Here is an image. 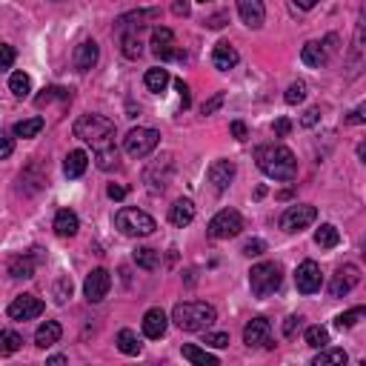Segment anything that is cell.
<instances>
[{
	"mask_svg": "<svg viewBox=\"0 0 366 366\" xmlns=\"http://www.w3.org/2000/svg\"><path fill=\"white\" fill-rule=\"evenodd\" d=\"M281 283H283V269H281V263L263 260V263L252 266V272H249V286H252V295H255V298H269V295H275V292L281 289Z\"/></svg>",
	"mask_w": 366,
	"mask_h": 366,
	"instance_id": "4",
	"label": "cell"
},
{
	"mask_svg": "<svg viewBox=\"0 0 366 366\" xmlns=\"http://www.w3.org/2000/svg\"><path fill=\"white\" fill-rule=\"evenodd\" d=\"M166 329H169V318H166V312L160 306H152L143 315V335L149 340H160L166 335Z\"/></svg>",
	"mask_w": 366,
	"mask_h": 366,
	"instance_id": "16",
	"label": "cell"
},
{
	"mask_svg": "<svg viewBox=\"0 0 366 366\" xmlns=\"http://www.w3.org/2000/svg\"><path fill=\"white\" fill-rule=\"evenodd\" d=\"M175 89L181 92V103H183V109H189V103H192V97H189V86H186L183 81H175Z\"/></svg>",
	"mask_w": 366,
	"mask_h": 366,
	"instance_id": "52",
	"label": "cell"
},
{
	"mask_svg": "<svg viewBox=\"0 0 366 366\" xmlns=\"http://www.w3.org/2000/svg\"><path fill=\"white\" fill-rule=\"evenodd\" d=\"M363 106H358L355 112H349V117H347V124H352V126H358V124H363Z\"/></svg>",
	"mask_w": 366,
	"mask_h": 366,
	"instance_id": "54",
	"label": "cell"
},
{
	"mask_svg": "<svg viewBox=\"0 0 366 366\" xmlns=\"http://www.w3.org/2000/svg\"><path fill=\"white\" fill-rule=\"evenodd\" d=\"M295 286H298V292H303V295H315V292L324 286L321 266L315 260H303L295 269Z\"/></svg>",
	"mask_w": 366,
	"mask_h": 366,
	"instance_id": "9",
	"label": "cell"
},
{
	"mask_svg": "<svg viewBox=\"0 0 366 366\" xmlns=\"http://www.w3.org/2000/svg\"><path fill=\"white\" fill-rule=\"evenodd\" d=\"M303 97H306V83H303V81H295V83H292V86L286 89L283 101H286L289 106H298V103L303 101Z\"/></svg>",
	"mask_w": 366,
	"mask_h": 366,
	"instance_id": "41",
	"label": "cell"
},
{
	"mask_svg": "<svg viewBox=\"0 0 366 366\" xmlns=\"http://www.w3.org/2000/svg\"><path fill=\"white\" fill-rule=\"evenodd\" d=\"M203 344L206 347H215V349H224V347H229V335L226 332H206Z\"/></svg>",
	"mask_w": 366,
	"mask_h": 366,
	"instance_id": "44",
	"label": "cell"
},
{
	"mask_svg": "<svg viewBox=\"0 0 366 366\" xmlns=\"http://www.w3.org/2000/svg\"><path fill=\"white\" fill-rule=\"evenodd\" d=\"M189 9H192V6H189V0H178V3L172 6V12H175L178 17H186V15H189Z\"/></svg>",
	"mask_w": 366,
	"mask_h": 366,
	"instance_id": "55",
	"label": "cell"
},
{
	"mask_svg": "<svg viewBox=\"0 0 366 366\" xmlns=\"http://www.w3.org/2000/svg\"><path fill=\"white\" fill-rule=\"evenodd\" d=\"M23 347V338L12 329H0V355H15Z\"/></svg>",
	"mask_w": 366,
	"mask_h": 366,
	"instance_id": "35",
	"label": "cell"
},
{
	"mask_svg": "<svg viewBox=\"0 0 366 366\" xmlns=\"http://www.w3.org/2000/svg\"><path fill=\"white\" fill-rule=\"evenodd\" d=\"M106 194H109L112 201H124V198H126V186H120V183H109Z\"/></svg>",
	"mask_w": 366,
	"mask_h": 366,
	"instance_id": "51",
	"label": "cell"
},
{
	"mask_svg": "<svg viewBox=\"0 0 366 366\" xmlns=\"http://www.w3.org/2000/svg\"><path fill=\"white\" fill-rule=\"evenodd\" d=\"M120 52L129 60H138L143 55V40L140 32H120Z\"/></svg>",
	"mask_w": 366,
	"mask_h": 366,
	"instance_id": "26",
	"label": "cell"
},
{
	"mask_svg": "<svg viewBox=\"0 0 366 366\" xmlns=\"http://www.w3.org/2000/svg\"><path fill=\"white\" fill-rule=\"evenodd\" d=\"M318 120H321V109H306L303 117H301V126L303 129H312L315 124H318Z\"/></svg>",
	"mask_w": 366,
	"mask_h": 366,
	"instance_id": "48",
	"label": "cell"
},
{
	"mask_svg": "<svg viewBox=\"0 0 366 366\" xmlns=\"http://www.w3.org/2000/svg\"><path fill=\"white\" fill-rule=\"evenodd\" d=\"M135 263L140 266V269H146V272H155L158 266H160V255L155 252V249H149V247H140V249H135Z\"/></svg>",
	"mask_w": 366,
	"mask_h": 366,
	"instance_id": "30",
	"label": "cell"
},
{
	"mask_svg": "<svg viewBox=\"0 0 366 366\" xmlns=\"http://www.w3.org/2000/svg\"><path fill=\"white\" fill-rule=\"evenodd\" d=\"M221 103H224V92H217L209 103H203V115H212V112H215L217 106H221Z\"/></svg>",
	"mask_w": 366,
	"mask_h": 366,
	"instance_id": "53",
	"label": "cell"
},
{
	"mask_svg": "<svg viewBox=\"0 0 366 366\" xmlns=\"http://www.w3.org/2000/svg\"><path fill=\"white\" fill-rule=\"evenodd\" d=\"M301 60H303L306 66H312V69H321V66H326L332 58H329V52H326L324 43L309 40V43L303 46V52H301Z\"/></svg>",
	"mask_w": 366,
	"mask_h": 366,
	"instance_id": "21",
	"label": "cell"
},
{
	"mask_svg": "<svg viewBox=\"0 0 366 366\" xmlns=\"http://www.w3.org/2000/svg\"><path fill=\"white\" fill-rule=\"evenodd\" d=\"M232 135H235L238 140H247V126H243L240 120H235V124H232Z\"/></svg>",
	"mask_w": 366,
	"mask_h": 366,
	"instance_id": "56",
	"label": "cell"
},
{
	"mask_svg": "<svg viewBox=\"0 0 366 366\" xmlns=\"http://www.w3.org/2000/svg\"><path fill=\"white\" fill-rule=\"evenodd\" d=\"M86 166H89V155H86L83 149H75V152L66 155L63 172H66V178H81V175L86 172Z\"/></svg>",
	"mask_w": 366,
	"mask_h": 366,
	"instance_id": "25",
	"label": "cell"
},
{
	"mask_svg": "<svg viewBox=\"0 0 366 366\" xmlns=\"http://www.w3.org/2000/svg\"><path fill=\"white\" fill-rule=\"evenodd\" d=\"M158 143H160V132H158V129L135 126V129H129V135L124 138V149H126V155H132V158H146V155H152V152L158 149Z\"/></svg>",
	"mask_w": 366,
	"mask_h": 366,
	"instance_id": "6",
	"label": "cell"
},
{
	"mask_svg": "<svg viewBox=\"0 0 366 366\" xmlns=\"http://www.w3.org/2000/svg\"><path fill=\"white\" fill-rule=\"evenodd\" d=\"M229 23V12H217L212 17H206V29H224Z\"/></svg>",
	"mask_w": 366,
	"mask_h": 366,
	"instance_id": "47",
	"label": "cell"
},
{
	"mask_svg": "<svg viewBox=\"0 0 366 366\" xmlns=\"http://www.w3.org/2000/svg\"><path fill=\"white\" fill-rule=\"evenodd\" d=\"M109 289H112V275L106 269H92L83 281V295L89 303H101L109 295Z\"/></svg>",
	"mask_w": 366,
	"mask_h": 366,
	"instance_id": "10",
	"label": "cell"
},
{
	"mask_svg": "<svg viewBox=\"0 0 366 366\" xmlns=\"http://www.w3.org/2000/svg\"><path fill=\"white\" fill-rule=\"evenodd\" d=\"M172 321L183 332H203L217 321V312L206 301H183L172 309Z\"/></svg>",
	"mask_w": 366,
	"mask_h": 366,
	"instance_id": "2",
	"label": "cell"
},
{
	"mask_svg": "<svg viewBox=\"0 0 366 366\" xmlns=\"http://www.w3.org/2000/svg\"><path fill=\"white\" fill-rule=\"evenodd\" d=\"M295 6H298V9H303V12H309V9L318 6V0H295Z\"/></svg>",
	"mask_w": 366,
	"mask_h": 366,
	"instance_id": "57",
	"label": "cell"
},
{
	"mask_svg": "<svg viewBox=\"0 0 366 366\" xmlns=\"http://www.w3.org/2000/svg\"><path fill=\"white\" fill-rule=\"evenodd\" d=\"M269 335H272V324L266 318H252L247 326H243V344L247 347H263L269 344Z\"/></svg>",
	"mask_w": 366,
	"mask_h": 366,
	"instance_id": "15",
	"label": "cell"
},
{
	"mask_svg": "<svg viewBox=\"0 0 366 366\" xmlns=\"http://www.w3.org/2000/svg\"><path fill=\"white\" fill-rule=\"evenodd\" d=\"M238 12H240V20L247 23L249 29H260L263 20H266L263 0H238Z\"/></svg>",
	"mask_w": 366,
	"mask_h": 366,
	"instance_id": "18",
	"label": "cell"
},
{
	"mask_svg": "<svg viewBox=\"0 0 366 366\" xmlns=\"http://www.w3.org/2000/svg\"><path fill=\"white\" fill-rule=\"evenodd\" d=\"M9 92L15 97H29L32 92V78L26 75V72H12V78H9Z\"/></svg>",
	"mask_w": 366,
	"mask_h": 366,
	"instance_id": "34",
	"label": "cell"
},
{
	"mask_svg": "<svg viewBox=\"0 0 366 366\" xmlns=\"http://www.w3.org/2000/svg\"><path fill=\"white\" fill-rule=\"evenodd\" d=\"M360 283V269L355 263H347V266H340V269L332 275V283H329V295L332 298H344L349 295V292Z\"/></svg>",
	"mask_w": 366,
	"mask_h": 366,
	"instance_id": "11",
	"label": "cell"
},
{
	"mask_svg": "<svg viewBox=\"0 0 366 366\" xmlns=\"http://www.w3.org/2000/svg\"><path fill=\"white\" fill-rule=\"evenodd\" d=\"M303 338H306V344H309L312 349H324V347L329 344V332H326L324 326H309Z\"/></svg>",
	"mask_w": 366,
	"mask_h": 366,
	"instance_id": "37",
	"label": "cell"
},
{
	"mask_svg": "<svg viewBox=\"0 0 366 366\" xmlns=\"http://www.w3.org/2000/svg\"><path fill=\"white\" fill-rule=\"evenodd\" d=\"M255 160H258V169L272 178V181H295L298 175V160H295V152L286 149L281 143H269V146H260L255 152Z\"/></svg>",
	"mask_w": 366,
	"mask_h": 366,
	"instance_id": "1",
	"label": "cell"
},
{
	"mask_svg": "<svg viewBox=\"0 0 366 366\" xmlns=\"http://www.w3.org/2000/svg\"><path fill=\"white\" fill-rule=\"evenodd\" d=\"M12 152H15V138L6 135V132H0V160H6Z\"/></svg>",
	"mask_w": 366,
	"mask_h": 366,
	"instance_id": "46",
	"label": "cell"
},
{
	"mask_svg": "<svg viewBox=\"0 0 366 366\" xmlns=\"http://www.w3.org/2000/svg\"><path fill=\"white\" fill-rule=\"evenodd\" d=\"M52 101H72V92L69 89H60V86H49V89H43V94L35 97L38 106H49Z\"/></svg>",
	"mask_w": 366,
	"mask_h": 366,
	"instance_id": "36",
	"label": "cell"
},
{
	"mask_svg": "<svg viewBox=\"0 0 366 366\" xmlns=\"http://www.w3.org/2000/svg\"><path fill=\"white\" fill-rule=\"evenodd\" d=\"M43 301L40 298H35V295H17L12 303H9V318L12 321H35V318H40L43 315Z\"/></svg>",
	"mask_w": 366,
	"mask_h": 366,
	"instance_id": "12",
	"label": "cell"
},
{
	"mask_svg": "<svg viewBox=\"0 0 366 366\" xmlns=\"http://www.w3.org/2000/svg\"><path fill=\"white\" fill-rule=\"evenodd\" d=\"M315 243H318L321 249H335L338 243H340V232L332 224H324L318 232H315Z\"/></svg>",
	"mask_w": 366,
	"mask_h": 366,
	"instance_id": "33",
	"label": "cell"
},
{
	"mask_svg": "<svg viewBox=\"0 0 366 366\" xmlns=\"http://www.w3.org/2000/svg\"><path fill=\"white\" fill-rule=\"evenodd\" d=\"M160 17V9H138V12H126L117 17V32H140L146 29L149 23H155Z\"/></svg>",
	"mask_w": 366,
	"mask_h": 366,
	"instance_id": "14",
	"label": "cell"
},
{
	"mask_svg": "<svg viewBox=\"0 0 366 366\" xmlns=\"http://www.w3.org/2000/svg\"><path fill=\"white\" fill-rule=\"evenodd\" d=\"M235 163L232 160H215L212 166H209V183L215 186V192H226L229 189V183L235 181Z\"/></svg>",
	"mask_w": 366,
	"mask_h": 366,
	"instance_id": "17",
	"label": "cell"
},
{
	"mask_svg": "<svg viewBox=\"0 0 366 366\" xmlns=\"http://www.w3.org/2000/svg\"><path fill=\"white\" fill-rule=\"evenodd\" d=\"M263 252H266V243H263L260 238L243 243V255H247V258H258V255H263Z\"/></svg>",
	"mask_w": 366,
	"mask_h": 366,
	"instance_id": "45",
	"label": "cell"
},
{
	"mask_svg": "<svg viewBox=\"0 0 366 366\" xmlns=\"http://www.w3.org/2000/svg\"><path fill=\"white\" fill-rule=\"evenodd\" d=\"M289 132H292V120H289V117H278V120H275V135H278V138H286Z\"/></svg>",
	"mask_w": 366,
	"mask_h": 366,
	"instance_id": "50",
	"label": "cell"
},
{
	"mask_svg": "<svg viewBox=\"0 0 366 366\" xmlns=\"http://www.w3.org/2000/svg\"><path fill=\"white\" fill-rule=\"evenodd\" d=\"M15 58H17V52H15V46H9V43H0V72H6V69H12Z\"/></svg>",
	"mask_w": 366,
	"mask_h": 366,
	"instance_id": "42",
	"label": "cell"
},
{
	"mask_svg": "<svg viewBox=\"0 0 366 366\" xmlns=\"http://www.w3.org/2000/svg\"><path fill=\"white\" fill-rule=\"evenodd\" d=\"M97 58H101V49H97V43L94 40H83L75 49V69L78 72H89V69H94Z\"/></svg>",
	"mask_w": 366,
	"mask_h": 366,
	"instance_id": "20",
	"label": "cell"
},
{
	"mask_svg": "<svg viewBox=\"0 0 366 366\" xmlns=\"http://www.w3.org/2000/svg\"><path fill=\"white\" fill-rule=\"evenodd\" d=\"M117 349L124 352V355H140V340H138V335L132 332V329H120L117 332Z\"/></svg>",
	"mask_w": 366,
	"mask_h": 366,
	"instance_id": "31",
	"label": "cell"
},
{
	"mask_svg": "<svg viewBox=\"0 0 366 366\" xmlns=\"http://www.w3.org/2000/svg\"><path fill=\"white\" fill-rule=\"evenodd\" d=\"M60 338H63V326H60L58 321H46V324H40L38 332H35V344H38L40 349H49V347H55Z\"/></svg>",
	"mask_w": 366,
	"mask_h": 366,
	"instance_id": "23",
	"label": "cell"
},
{
	"mask_svg": "<svg viewBox=\"0 0 366 366\" xmlns=\"http://www.w3.org/2000/svg\"><path fill=\"white\" fill-rule=\"evenodd\" d=\"M72 298V281L69 278H60L58 283H55V301L58 303H66Z\"/></svg>",
	"mask_w": 366,
	"mask_h": 366,
	"instance_id": "43",
	"label": "cell"
},
{
	"mask_svg": "<svg viewBox=\"0 0 366 366\" xmlns=\"http://www.w3.org/2000/svg\"><path fill=\"white\" fill-rule=\"evenodd\" d=\"M94 158H97V169H103V172H109V169H117V149H115V146L97 149Z\"/></svg>",
	"mask_w": 366,
	"mask_h": 366,
	"instance_id": "38",
	"label": "cell"
},
{
	"mask_svg": "<svg viewBox=\"0 0 366 366\" xmlns=\"http://www.w3.org/2000/svg\"><path fill=\"white\" fill-rule=\"evenodd\" d=\"M78 229H81V221H78V215L72 209H60L55 215V235L58 238H75Z\"/></svg>",
	"mask_w": 366,
	"mask_h": 366,
	"instance_id": "22",
	"label": "cell"
},
{
	"mask_svg": "<svg viewBox=\"0 0 366 366\" xmlns=\"http://www.w3.org/2000/svg\"><path fill=\"white\" fill-rule=\"evenodd\" d=\"M115 226L124 235H129V238H146V235H152L158 229L152 215H146L140 209H129V206L115 215Z\"/></svg>",
	"mask_w": 366,
	"mask_h": 366,
	"instance_id": "5",
	"label": "cell"
},
{
	"mask_svg": "<svg viewBox=\"0 0 366 366\" xmlns=\"http://www.w3.org/2000/svg\"><path fill=\"white\" fill-rule=\"evenodd\" d=\"M329 363H347V352L344 349H329L312 358V366H329Z\"/></svg>",
	"mask_w": 366,
	"mask_h": 366,
	"instance_id": "40",
	"label": "cell"
},
{
	"mask_svg": "<svg viewBox=\"0 0 366 366\" xmlns=\"http://www.w3.org/2000/svg\"><path fill=\"white\" fill-rule=\"evenodd\" d=\"M315 221H318V209L309 206V203H295L281 215V229L295 235V232H303L306 226H312Z\"/></svg>",
	"mask_w": 366,
	"mask_h": 366,
	"instance_id": "8",
	"label": "cell"
},
{
	"mask_svg": "<svg viewBox=\"0 0 366 366\" xmlns=\"http://www.w3.org/2000/svg\"><path fill=\"white\" fill-rule=\"evenodd\" d=\"M9 275L12 278H32L35 275V255H17L9 260Z\"/></svg>",
	"mask_w": 366,
	"mask_h": 366,
	"instance_id": "27",
	"label": "cell"
},
{
	"mask_svg": "<svg viewBox=\"0 0 366 366\" xmlns=\"http://www.w3.org/2000/svg\"><path fill=\"white\" fill-rule=\"evenodd\" d=\"M169 81H172V78H169V72H166V69H149V72H146V78H143L146 89H149V92H155V94L166 92Z\"/></svg>",
	"mask_w": 366,
	"mask_h": 366,
	"instance_id": "29",
	"label": "cell"
},
{
	"mask_svg": "<svg viewBox=\"0 0 366 366\" xmlns=\"http://www.w3.org/2000/svg\"><path fill=\"white\" fill-rule=\"evenodd\" d=\"M198 3H212V0H198Z\"/></svg>",
	"mask_w": 366,
	"mask_h": 366,
	"instance_id": "59",
	"label": "cell"
},
{
	"mask_svg": "<svg viewBox=\"0 0 366 366\" xmlns=\"http://www.w3.org/2000/svg\"><path fill=\"white\" fill-rule=\"evenodd\" d=\"M183 358H186L189 363H194V366H217V363H221L212 352H206V349H201V347H194V344H186V347H183Z\"/></svg>",
	"mask_w": 366,
	"mask_h": 366,
	"instance_id": "28",
	"label": "cell"
},
{
	"mask_svg": "<svg viewBox=\"0 0 366 366\" xmlns=\"http://www.w3.org/2000/svg\"><path fill=\"white\" fill-rule=\"evenodd\" d=\"M75 138L83 143H92V149H106L115 146V124L103 115H83L75 120Z\"/></svg>",
	"mask_w": 366,
	"mask_h": 366,
	"instance_id": "3",
	"label": "cell"
},
{
	"mask_svg": "<svg viewBox=\"0 0 366 366\" xmlns=\"http://www.w3.org/2000/svg\"><path fill=\"white\" fill-rule=\"evenodd\" d=\"M46 126L43 117H29V120H20V124H15V138H38Z\"/></svg>",
	"mask_w": 366,
	"mask_h": 366,
	"instance_id": "32",
	"label": "cell"
},
{
	"mask_svg": "<svg viewBox=\"0 0 366 366\" xmlns=\"http://www.w3.org/2000/svg\"><path fill=\"white\" fill-rule=\"evenodd\" d=\"M240 232H243V217L238 209H221L209 221V229H206L212 240H229V238H238Z\"/></svg>",
	"mask_w": 366,
	"mask_h": 366,
	"instance_id": "7",
	"label": "cell"
},
{
	"mask_svg": "<svg viewBox=\"0 0 366 366\" xmlns=\"http://www.w3.org/2000/svg\"><path fill=\"white\" fill-rule=\"evenodd\" d=\"M238 60H240V55H238V49L232 43H226V40L215 43V49H212V63H215V69L229 72V69L238 66Z\"/></svg>",
	"mask_w": 366,
	"mask_h": 366,
	"instance_id": "19",
	"label": "cell"
},
{
	"mask_svg": "<svg viewBox=\"0 0 366 366\" xmlns=\"http://www.w3.org/2000/svg\"><path fill=\"white\" fill-rule=\"evenodd\" d=\"M301 321H303V318H298V315L286 318V324H283V335H286V338H295V332L301 329Z\"/></svg>",
	"mask_w": 366,
	"mask_h": 366,
	"instance_id": "49",
	"label": "cell"
},
{
	"mask_svg": "<svg viewBox=\"0 0 366 366\" xmlns=\"http://www.w3.org/2000/svg\"><path fill=\"white\" fill-rule=\"evenodd\" d=\"M152 52H155L160 60H186V55L175 49V35H172V29H166V26H160V29L152 32Z\"/></svg>",
	"mask_w": 366,
	"mask_h": 366,
	"instance_id": "13",
	"label": "cell"
},
{
	"mask_svg": "<svg viewBox=\"0 0 366 366\" xmlns=\"http://www.w3.org/2000/svg\"><path fill=\"white\" fill-rule=\"evenodd\" d=\"M363 315H366V309H363V306H355V309H349V312H344V315H338V318H335V326H338V329H352V326L363 318Z\"/></svg>",
	"mask_w": 366,
	"mask_h": 366,
	"instance_id": "39",
	"label": "cell"
},
{
	"mask_svg": "<svg viewBox=\"0 0 366 366\" xmlns=\"http://www.w3.org/2000/svg\"><path fill=\"white\" fill-rule=\"evenodd\" d=\"M169 221H172L175 226H189L194 221V203L186 201V198L175 201V206L169 209Z\"/></svg>",
	"mask_w": 366,
	"mask_h": 366,
	"instance_id": "24",
	"label": "cell"
},
{
	"mask_svg": "<svg viewBox=\"0 0 366 366\" xmlns=\"http://www.w3.org/2000/svg\"><path fill=\"white\" fill-rule=\"evenodd\" d=\"M46 363H49V366H60V363H66V355H52Z\"/></svg>",
	"mask_w": 366,
	"mask_h": 366,
	"instance_id": "58",
	"label": "cell"
}]
</instances>
